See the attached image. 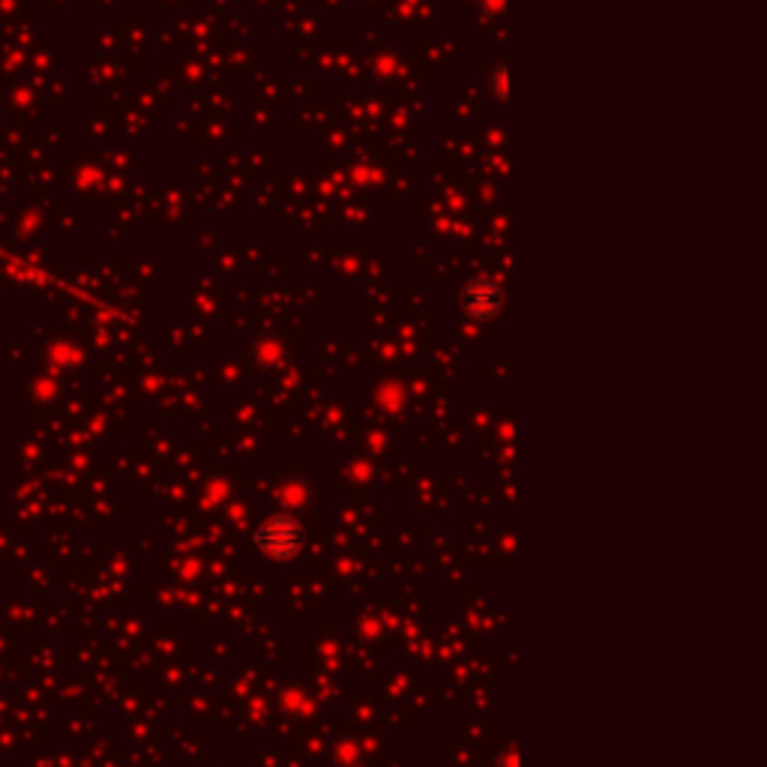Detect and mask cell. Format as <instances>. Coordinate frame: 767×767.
Listing matches in <instances>:
<instances>
[{"mask_svg": "<svg viewBox=\"0 0 767 767\" xmlns=\"http://www.w3.org/2000/svg\"><path fill=\"white\" fill-rule=\"evenodd\" d=\"M303 546H307V528L288 513H276L255 528V549L273 561H291L303 552Z\"/></svg>", "mask_w": 767, "mask_h": 767, "instance_id": "1", "label": "cell"}, {"mask_svg": "<svg viewBox=\"0 0 767 767\" xmlns=\"http://www.w3.org/2000/svg\"><path fill=\"white\" fill-rule=\"evenodd\" d=\"M462 309H465L474 321H492L498 319V312L504 309V295H501L495 279L477 276V279H471V283L465 285V291H462Z\"/></svg>", "mask_w": 767, "mask_h": 767, "instance_id": "2", "label": "cell"}, {"mask_svg": "<svg viewBox=\"0 0 767 767\" xmlns=\"http://www.w3.org/2000/svg\"><path fill=\"white\" fill-rule=\"evenodd\" d=\"M489 87H492V94H495L498 103H507V96H510V70H507V63H498L495 70H492Z\"/></svg>", "mask_w": 767, "mask_h": 767, "instance_id": "3", "label": "cell"}]
</instances>
